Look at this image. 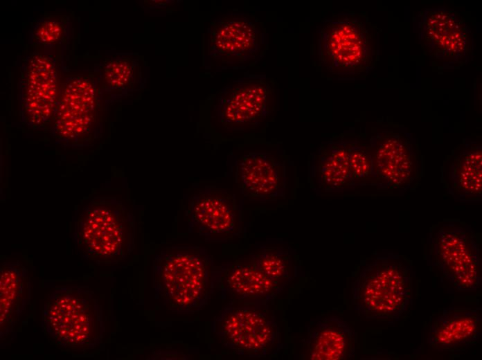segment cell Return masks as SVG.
<instances>
[{
	"mask_svg": "<svg viewBox=\"0 0 482 360\" xmlns=\"http://www.w3.org/2000/svg\"><path fill=\"white\" fill-rule=\"evenodd\" d=\"M380 32L364 12L334 13L324 18L314 33L316 68L329 79L364 78L379 60Z\"/></svg>",
	"mask_w": 482,
	"mask_h": 360,
	"instance_id": "obj_1",
	"label": "cell"
},
{
	"mask_svg": "<svg viewBox=\"0 0 482 360\" xmlns=\"http://www.w3.org/2000/svg\"><path fill=\"white\" fill-rule=\"evenodd\" d=\"M414 274L411 262L397 253L384 251L360 267L352 285L355 310L366 318L395 323L413 304Z\"/></svg>",
	"mask_w": 482,
	"mask_h": 360,
	"instance_id": "obj_2",
	"label": "cell"
},
{
	"mask_svg": "<svg viewBox=\"0 0 482 360\" xmlns=\"http://www.w3.org/2000/svg\"><path fill=\"white\" fill-rule=\"evenodd\" d=\"M215 267L199 246H172L153 260L156 298L174 312L194 314L205 307L213 290Z\"/></svg>",
	"mask_w": 482,
	"mask_h": 360,
	"instance_id": "obj_3",
	"label": "cell"
},
{
	"mask_svg": "<svg viewBox=\"0 0 482 360\" xmlns=\"http://www.w3.org/2000/svg\"><path fill=\"white\" fill-rule=\"evenodd\" d=\"M42 325L46 338L60 349L86 353L102 342V310L94 293L79 286L57 287L48 296Z\"/></svg>",
	"mask_w": 482,
	"mask_h": 360,
	"instance_id": "obj_4",
	"label": "cell"
},
{
	"mask_svg": "<svg viewBox=\"0 0 482 360\" xmlns=\"http://www.w3.org/2000/svg\"><path fill=\"white\" fill-rule=\"evenodd\" d=\"M135 219L114 197L92 199L81 210L75 224L78 249L87 260L117 264L135 247Z\"/></svg>",
	"mask_w": 482,
	"mask_h": 360,
	"instance_id": "obj_5",
	"label": "cell"
},
{
	"mask_svg": "<svg viewBox=\"0 0 482 360\" xmlns=\"http://www.w3.org/2000/svg\"><path fill=\"white\" fill-rule=\"evenodd\" d=\"M426 260L460 291L477 290L482 282L481 244L468 224L443 219L427 240Z\"/></svg>",
	"mask_w": 482,
	"mask_h": 360,
	"instance_id": "obj_6",
	"label": "cell"
},
{
	"mask_svg": "<svg viewBox=\"0 0 482 360\" xmlns=\"http://www.w3.org/2000/svg\"><path fill=\"white\" fill-rule=\"evenodd\" d=\"M211 330L221 344L238 354L266 357L280 346V334L268 303L232 300L214 318Z\"/></svg>",
	"mask_w": 482,
	"mask_h": 360,
	"instance_id": "obj_7",
	"label": "cell"
},
{
	"mask_svg": "<svg viewBox=\"0 0 482 360\" xmlns=\"http://www.w3.org/2000/svg\"><path fill=\"white\" fill-rule=\"evenodd\" d=\"M413 23L419 43L436 69H458L471 58L472 33L457 11L426 8L414 16Z\"/></svg>",
	"mask_w": 482,
	"mask_h": 360,
	"instance_id": "obj_8",
	"label": "cell"
},
{
	"mask_svg": "<svg viewBox=\"0 0 482 360\" xmlns=\"http://www.w3.org/2000/svg\"><path fill=\"white\" fill-rule=\"evenodd\" d=\"M373 185L379 190L404 191L420 177L421 155L416 141L402 128L380 131L370 138Z\"/></svg>",
	"mask_w": 482,
	"mask_h": 360,
	"instance_id": "obj_9",
	"label": "cell"
},
{
	"mask_svg": "<svg viewBox=\"0 0 482 360\" xmlns=\"http://www.w3.org/2000/svg\"><path fill=\"white\" fill-rule=\"evenodd\" d=\"M208 34V53L222 64L255 62L267 49L265 28L255 16L249 14L222 15L211 24Z\"/></svg>",
	"mask_w": 482,
	"mask_h": 360,
	"instance_id": "obj_10",
	"label": "cell"
},
{
	"mask_svg": "<svg viewBox=\"0 0 482 360\" xmlns=\"http://www.w3.org/2000/svg\"><path fill=\"white\" fill-rule=\"evenodd\" d=\"M275 91L272 81L266 78L234 81L219 93L217 118L229 130L253 129L271 111Z\"/></svg>",
	"mask_w": 482,
	"mask_h": 360,
	"instance_id": "obj_11",
	"label": "cell"
},
{
	"mask_svg": "<svg viewBox=\"0 0 482 360\" xmlns=\"http://www.w3.org/2000/svg\"><path fill=\"white\" fill-rule=\"evenodd\" d=\"M98 107L93 80L82 75L70 77L59 91L51 123L54 137L69 143L86 141L93 130Z\"/></svg>",
	"mask_w": 482,
	"mask_h": 360,
	"instance_id": "obj_12",
	"label": "cell"
},
{
	"mask_svg": "<svg viewBox=\"0 0 482 360\" xmlns=\"http://www.w3.org/2000/svg\"><path fill=\"white\" fill-rule=\"evenodd\" d=\"M59 91L54 60L35 53L27 57L20 80V115L28 127L39 129L52 123Z\"/></svg>",
	"mask_w": 482,
	"mask_h": 360,
	"instance_id": "obj_13",
	"label": "cell"
},
{
	"mask_svg": "<svg viewBox=\"0 0 482 360\" xmlns=\"http://www.w3.org/2000/svg\"><path fill=\"white\" fill-rule=\"evenodd\" d=\"M189 230L206 240L226 242L240 235L241 210L234 195L208 188L195 194L187 210Z\"/></svg>",
	"mask_w": 482,
	"mask_h": 360,
	"instance_id": "obj_14",
	"label": "cell"
},
{
	"mask_svg": "<svg viewBox=\"0 0 482 360\" xmlns=\"http://www.w3.org/2000/svg\"><path fill=\"white\" fill-rule=\"evenodd\" d=\"M481 332V307H448L431 321L427 343L438 352H461L475 345Z\"/></svg>",
	"mask_w": 482,
	"mask_h": 360,
	"instance_id": "obj_15",
	"label": "cell"
},
{
	"mask_svg": "<svg viewBox=\"0 0 482 360\" xmlns=\"http://www.w3.org/2000/svg\"><path fill=\"white\" fill-rule=\"evenodd\" d=\"M242 193L260 201L285 197L286 168L283 161L265 152H250L240 157L236 168Z\"/></svg>",
	"mask_w": 482,
	"mask_h": 360,
	"instance_id": "obj_16",
	"label": "cell"
},
{
	"mask_svg": "<svg viewBox=\"0 0 482 360\" xmlns=\"http://www.w3.org/2000/svg\"><path fill=\"white\" fill-rule=\"evenodd\" d=\"M214 287L233 296L236 300L268 303L284 287L269 278L256 264L253 258L224 264L213 273Z\"/></svg>",
	"mask_w": 482,
	"mask_h": 360,
	"instance_id": "obj_17",
	"label": "cell"
},
{
	"mask_svg": "<svg viewBox=\"0 0 482 360\" xmlns=\"http://www.w3.org/2000/svg\"><path fill=\"white\" fill-rule=\"evenodd\" d=\"M357 342L356 332L340 318L317 316L306 325L303 340L305 359H351L355 354Z\"/></svg>",
	"mask_w": 482,
	"mask_h": 360,
	"instance_id": "obj_18",
	"label": "cell"
},
{
	"mask_svg": "<svg viewBox=\"0 0 482 360\" xmlns=\"http://www.w3.org/2000/svg\"><path fill=\"white\" fill-rule=\"evenodd\" d=\"M482 147L479 141L465 139L444 162L442 180L448 194L458 201L481 199Z\"/></svg>",
	"mask_w": 482,
	"mask_h": 360,
	"instance_id": "obj_19",
	"label": "cell"
},
{
	"mask_svg": "<svg viewBox=\"0 0 482 360\" xmlns=\"http://www.w3.org/2000/svg\"><path fill=\"white\" fill-rule=\"evenodd\" d=\"M309 176L312 188L325 192L354 190L348 141L331 139L323 143L310 161Z\"/></svg>",
	"mask_w": 482,
	"mask_h": 360,
	"instance_id": "obj_20",
	"label": "cell"
},
{
	"mask_svg": "<svg viewBox=\"0 0 482 360\" xmlns=\"http://www.w3.org/2000/svg\"><path fill=\"white\" fill-rule=\"evenodd\" d=\"M1 339L10 334L30 304L31 284L20 262H5L0 268Z\"/></svg>",
	"mask_w": 482,
	"mask_h": 360,
	"instance_id": "obj_21",
	"label": "cell"
},
{
	"mask_svg": "<svg viewBox=\"0 0 482 360\" xmlns=\"http://www.w3.org/2000/svg\"><path fill=\"white\" fill-rule=\"evenodd\" d=\"M251 256L257 267L274 282L283 286L293 278L291 255L283 249L265 247Z\"/></svg>",
	"mask_w": 482,
	"mask_h": 360,
	"instance_id": "obj_22",
	"label": "cell"
},
{
	"mask_svg": "<svg viewBox=\"0 0 482 360\" xmlns=\"http://www.w3.org/2000/svg\"><path fill=\"white\" fill-rule=\"evenodd\" d=\"M105 84L115 89H134L141 80V69L134 58L120 57L109 60L103 70Z\"/></svg>",
	"mask_w": 482,
	"mask_h": 360,
	"instance_id": "obj_23",
	"label": "cell"
},
{
	"mask_svg": "<svg viewBox=\"0 0 482 360\" xmlns=\"http://www.w3.org/2000/svg\"><path fill=\"white\" fill-rule=\"evenodd\" d=\"M348 147L350 174L355 186H373V161L368 145L354 140L348 141Z\"/></svg>",
	"mask_w": 482,
	"mask_h": 360,
	"instance_id": "obj_24",
	"label": "cell"
},
{
	"mask_svg": "<svg viewBox=\"0 0 482 360\" xmlns=\"http://www.w3.org/2000/svg\"><path fill=\"white\" fill-rule=\"evenodd\" d=\"M66 32V22L61 15H48L38 20L32 29L36 43L54 45L62 41Z\"/></svg>",
	"mask_w": 482,
	"mask_h": 360,
	"instance_id": "obj_25",
	"label": "cell"
}]
</instances>
